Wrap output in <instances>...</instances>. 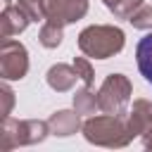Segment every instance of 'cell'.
<instances>
[{
    "mask_svg": "<svg viewBox=\"0 0 152 152\" xmlns=\"http://www.w3.org/2000/svg\"><path fill=\"white\" fill-rule=\"evenodd\" d=\"M7 50H17V57L19 55H24V48L19 45H14V43H7L5 45ZM2 69H5V74H7V78H19L21 74H24V69H26V59H10V55H5V59H2Z\"/></svg>",
    "mask_w": 152,
    "mask_h": 152,
    "instance_id": "6da1fadb",
    "label": "cell"
},
{
    "mask_svg": "<svg viewBox=\"0 0 152 152\" xmlns=\"http://www.w3.org/2000/svg\"><path fill=\"white\" fill-rule=\"evenodd\" d=\"M138 64H140L145 78L152 83V36L145 38V40L138 45Z\"/></svg>",
    "mask_w": 152,
    "mask_h": 152,
    "instance_id": "7a4b0ae2",
    "label": "cell"
}]
</instances>
